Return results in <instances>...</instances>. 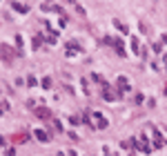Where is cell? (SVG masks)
<instances>
[{
	"instance_id": "obj_9",
	"label": "cell",
	"mask_w": 167,
	"mask_h": 156,
	"mask_svg": "<svg viewBox=\"0 0 167 156\" xmlns=\"http://www.w3.org/2000/svg\"><path fill=\"white\" fill-rule=\"evenodd\" d=\"M0 116H2V112H0Z\"/></svg>"
},
{
	"instance_id": "obj_3",
	"label": "cell",
	"mask_w": 167,
	"mask_h": 156,
	"mask_svg": "<svg viewBox=\"0 0 167 156\" xmlns=\"http://www.w3.org/2000/svg\"><path fill=\"white\" fill-rule=\"evenodd\" d=\"M11 7L16 9V11H20V14H27V11H29V5H20V2H14Z\"/></svg>"
},
{
	"instance_id": "obj_6",
	"label": "cell",
	"mask_w": 167,
	"mask_h": 156,
	"mask_svg": "<svg viewBox=\"0 0 167 156\" xmlns=\"http://www.w3.org/2000/svg\"><path fill=\"white\" fill-rule=\"evenodd\" d=\"M38 116H40V118H49V112H47V109H38Z\"/></svg>"
},
{
	"instance_id": "obj_4",
	"label": "cell",
	"mask_w": 167,
	"mask_h": 156,
	"mask_svg": "<svg viewBox=\"0 0 167 156\" xmlns=\"http://www.w3.org/2000/svg\"><path fill=\"white\" fill-rule=\"evenodd\" d=\"M114 25H116V27H118V31H123V33H125V31H127V27H125V25H123V22H118V20H114Z\"/></svg>"
},
{
	"instance_id": "obj_1",
	"label": "cell",
	"mask_w": 167,
	"mask_h": 156,
	"mask_svg": "<svg viewBox=\"0 0 167 156\" xmlns=\"http://www.w3.org/2000/svg\"><path fill=\"white\" fill-rule=\"evenodd\" d=\"M96 118H94V127H98V129H103V127H107V121L103 118V114H94Z\"/></svg>"
},
{
	"instance_id": "obj_5",
	"label": "cell",
	"mask_w": 167,
	"mask_h": 156,
	"mask_svg": "<svg viewBox=\"0 0 167 156\" xmlns=\"http://www.w3.org/2000/svg\"><path fill=\"white\" fill-rule=\"evenodd\" d=\"M132 51L138 54V40H136V38H132Z\"/></svg>"
},
{
	"instance_id": "obj_7",
	"label": "cell",
	"mask_w": 167,
	"mask_h": 156,
	"mask_svg": "<svg viewBox=\"0 0 167 156\" xmlns=\"http://www.w3.org/2000/svg\"><path fill=\"white\" fill-rule=\"evenodd\" d=\"M42 87H51V78H42Z\"/></svg>"
},
{
	"instance_id": "obj_8",
	"label": "cell",
	"mask_w": 167,
	"mask_h": 156,
	"mask_svg": "<svg viewBox=\"0 0 167 156\" xmlns=\"http://www.w3.org/2000/svg\"><path fill=\"white\" fill-rule=\"evenodd\" d=\"M163 42H167V33H165V36H163Z\"/></svg>"
},
{
	"instance_id": "obj_2",
	"label": "cell",
	"mask_w": 167,
	"mask_h": 156,
	"mask_svg": "<svg viewBox=\"0 0 167 156\" xmlns=\"http://www.w3.org/2000/svg\"><path fill=\"white\" fill-rule=\"evenodd\" d=\"M33 134H36V138H38V140H42V143H47V140H51V136L47 134V131H42V129H36Z\"/></svg>"
}]
</instances>
